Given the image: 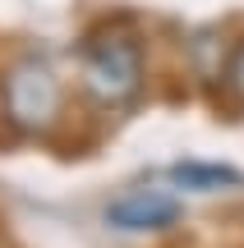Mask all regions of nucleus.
Listing matches in <instances>:
<instances>
[{"instance_id": "nucleus-4", "label": "nucleus", "mask_w": 244, "mask_h": 248, "mask_svg": "<svg viewBox=\"0 0 244 248\" xmlns=\"http://www.w3.org/2000/svg\"><path fill=\"white\" fill-rule=\"evenodd\" d=\"M175 179H180L184 188H203V193H212V188H221V184H240L235 170H221V166H180Z\"/></svg>"}, {"instance_id": "nucleus-2", "label": "nucleus", "mask_w": 244, "mask_h": 248, "mask_svg": "<svg viewBox=\"0 0 244 248\" xmlns=\"http://www.w3.org/2000/svg\"><path fill=\"white\" fill-rule=\"evenodd\" d=\"M5 110L18 129H51L55 115H60V78L51 74V64L28 55V60L9 64L5 74Z\"/></svg>"}, {"instance_id": "nucleus-1", "label": "nucleus", "mask_w": 244, "mask_h": 248, "mask_svg": "<svg viewBox=\"0 0 244 248\" xmlns=\"http://www.w3.org/2000/svg\"><path fill=\"white\" fill-rule=\"evenodd\" d=\"M143 83V55L129 37H101L83 55V92L97 106H125Z\"/></svg>"}, {"instance_id": "nucleus-3", "label": "nucleus", "mask_w": 244, "mask_h": 248, "mask_svg": "<svg viewBox=\"0 0 244 248\" xmlns=\"http://www.w3.org/2000/svg\"><path fill=\"white\" fill-rule=\"evenodd\" d=\"M180 216V202L162 188H129L106 207V221L120 230H166Z\"/></svg>"}, {"instance_id": "nucleus-5", "label": "nucleus", "mask_w": 244, "mask_h": 248, "mask_svg": "<svg viewBox=\"0 0 244 248\" xmlns=\"http://www.w3.org/2000/svg\"><path fill=\"white\" fill-rule=\"evenodd\" d=\"M226 88H230V97L244 106V42H240V51L230 55V64H226Z\"/></svg>"}]
</instances>
